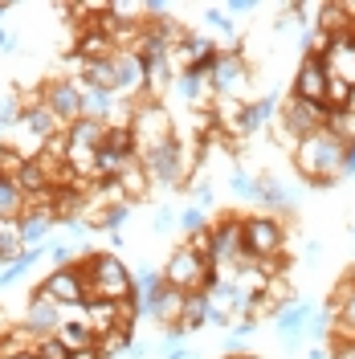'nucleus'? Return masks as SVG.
<instances>
[{
	"instance_id": "1",
	"label": "nucleus",
	"mask_w": 355,
	"mask_h": 359,
	"mask_svg": "<svg viewBox=\"0 0 355 359\" xmlns=\"http://www.w3.org/2000/svg\"><path fill=\"white\" fill-rule=\"evenodd\" d=\"M343 139L335 131H314L307 135L294 151H290V159H294V172L307 180L311 188H331V184H339L343 180Z\"/></svg>"
},
{
	"instance_id": "2",
	"label": "nucleus",
	"mask_w": 355,
	"mask_h": 359,
	"mask_svg": "<svg viewBox=\"0 0 355 359\" xmlns=\"http://www.w3.org/2000/svg\"><path fill=\"white\" fill-rule=\"evenodd\" d=\"M131 139H135V156L139 163L152 159L156 151H163L172 139H176V118L168 114V107L159 98H139L135 102V118H131Z\"/></svg>"
},
{
	"instance_id": "3",
	"label": "nucleus",
	"mask_w": 355,
	"mask_h": 359,
	"mask_svg": "<svg viewBox=\"0 0 355 359\" xmlns=\"http://www.w3.org/2000/svg\"><path fill=\"white\" fill-rule=\"evenodd\" d=\"M90 278L94 298H111V302H135V273L119 253H82L78 257Z\"/></svg>"
},
{
	"instance_id": "4",
	"label": "nucleus",
	"mask_w": 355,
	"mask_h": 359,
	"mask_svg": "<svg viewBox=\"0 0 355 359\" xmlns=\"http://www.w3.org/2000/svg\"><path fill=\"white\" fill-rule=\"evenodd\" d=\"M327 107H319V102H302V98H294L290 94L286 102L278 107V118H274V131H278V143H286L290 151L307 139V135L323 131L327 127Z\"/></svg>"
},
{
	"instance_id": "5",
	"label": "nucleus",
	"mask_w": 355,
	"mask_h": 359,
	"mask_svg": "<svg viewBox=\"0 0 355 359\" xmlns=\"http://www.w3.org/2000/svg\"><path fill=\"white\" fill-rule=\"evenodd\" d=\"M241 233H245V257H249V262L286 257V229H282L278 217H269V212L241 217Z\"/></svg>"
},
{
	"instance_id": "6",
	"label": "nucleus",
	"mask_w": 355,
	"mask_h": 359,
	"mask_svg": "<svg viewBox=\"0 0 355 359\" xmlns=\"http://www.w3.org/2000/svg\"><path fill=\"white\" fill-rule=\"evenodd\" d=\"M213 273L217 269L208 266L204 257H196L188 245H176L168 253V262H163V282L180 294H200L208 290V282H213Z\"/></svg>"
},
{
	"instance_id": "7",
	"label": "nucleus",
	"mask_w": 355,
	"mask_h": 359,
	"mask_svg": "<svg viewBox=\"0 0 355 359\" xmlns=\"http://www.w3.org/2000/svg\"><path fill=\"white\" fill-rule=\"evenodd\" d=\"M249 57H245L241 45H233V49H225L221 45V57H217V66L208 74V86L217 98H241L249 102Z\"/></svg>"
},
{
	"instance_id": "8",
	"label": "nucleus",
	"mask_w": 355,
	"mask_h": 359,
	"mask_svg": "<svg viewBox=\"0 0 355 359\" xmlns=\"http://www.w3.org/2000/svg\"><path fill=\"white\" fill-rule=\"evenodd\" d=\"M41 294H49L58 306H66V311H74V306H86L90 298V278H86V269H82V262H74V266H58V269H49L41 278V286H37Z\"/></svg>"
},
{
	"instance_id": "9",
	"label": "nucleus",
	"mask_w": 355,
	"mask_h": 359,
	"mask_svg": "<svg viewBox=\"0 0 355 359\" xmlns=\"http://www.w3.org/2000/svg\"><path fill=\"white\" fill-rule=\"evenodd\" d=\"M41 102L58 114L62 127H74L82 118V78H49L41 86Z\"/></svg>"
},
{
	"instance_id": "10",
	"label": "nucleus",
	"mask_w": 355,
	"mask_h": 359,
	"mask_svg": "<svg viewBox=\"0 0 355 359\" xmlns=\"http://www.w3.org/2000/svg\"><path fill=\"white\" fill-rule=\"evenodd\" d=\"M208 229H213V269H225V266H237V262H245L241 217L221 212V217L208 224Z\"/></svg>"
},
{
	"instance_id": "11",
	"label": "nucleus",
	"mask_w": 355,
	"mask_h": 359,
	"mask_svg": "<svg viewBox=\"0 0 355 359\" xmlns=\"http://www.w3.org/2000/svg\"><path fill=\"white\" fill-rule=\"evenodd\" d=\"M314 311H319L314 302L294 298V302H286L282 311L274 314V331H278V339H282L286 351H302V347H307V323H311Z\"/></svg>"
},
{
	"instance_id": "12",
	"label": "nucleus",
	"mask_w": 355,
	"mask_h": 359,
	"mask_svg": "<svg viewBox=\"0 0 355 359\" xmlns=\"http://www.w3.org/2000/svg\"><path fill=\"white\" fill-rule=\"evenodd\" d=\"M21 323L37 339H41V335H58V331H62V323H66V306H58L49 294L33 290V294H29V302H25V318H21Z\"/></svg>"
},
{
	"instance_id": "13",
	"label": "nucleus",
	"mask_w": 355,
	"mask_h": 359,
	"mask_svg": "<svg viewBox=\"0 0 355 359\" xmlns=\"http://www.w3.org/2000/svg\"><path fill=\"white\" fill-rule=\"evenodd\" d=\"M323 66H327V78H339L355 90V33H339L319 49Z\"/></svg>"
},
{
	"instance_id": "14",
	"label": "nucleus",
	"mask_w": 355,
	"mask_h": 359,
	"mask_svg": "<svg viewBox=\"0 0 355 359\" xmlns=\"http://www.w3.org/2000/svg\"><path fill=\"white\" fill-rule=\"evenodd\" d=\"M290 94L302 98V102H319V107H323V98H327V66H323L319 53H307V57L298 62V74H294V82H290Z\"/></svg>"
},
{
	"instance_id": "15",
	"label": "nucleus",
	"mask_w": 355,
	"mask_h": 359,
	"mask_svg": "<svg viewBox=\"0 0 355 359\" xmlns=\"http://www.w3.org/2000/svg\"><path fill=\"white\" fill-rule=\"evenodd\" d=\"M172 94H176L188 111H208L213 98H217L213 86H208V74H200V69H180L176 82H172Z\"/></svg>"
},
{
	"instance_id": "16",
	"label": "nucleus",
	"mask_w": 355,
	"mask_h": 359,
	"mask_svg": "<svg viewBox=\"0 0 355 359\" xmlns=\"http://www.w3.org/2000/svg\"><path fill=\"white\" fill-rule=\"evenodd\" d=\"M257 208H266V212L298 208V192L290 188L286 180H278L274 172H266V176H257Z\"/></svg>"
},
{
	"instance_id": "17",
	"label": "nucleus",
	"mask_w": 355,
	"mask_h": 359,
	"mask_svg": "<svg viewBox=\"0 0 355 359\" xmlns=\"http://www.w3.org/2000/svg\"><path fill=\"white\" fill-rule=\"evenodd\" d=\"M163 290H168L163 269H156V266H139L135 269V306H139V318L152 314V306H156V298Z\"/></svg>"
},
{
	"instance_id": "18",
	"label": "nucleus",
	"mask_w": 355,
	"mask_h": 359,
	"mask_svg": "<svg viewBox=\"0 0 355 359\" xmlns=\"http://www.w3.org/2000/svg\"><path fill=\"white\" fill-rule=\"evenodd\" d=\"M74 53H78L82 62H102V57H114V53H119V45H114V37L102 33L98 25H86V29L78 33V41H74Z\"/></svg>"
},
{
	"instance_id": "19",
	"label": "nucleus",
	"mask_w": 355,
	"mask_h": 359,
	"mask_svg": "<svg viewBox=\"0 0 355 359\" xmlns=\"http://www.w3.org/2000/svg\"><path fill=\"white\" fill-rule=\"evenodd\" d=\"M274 118H278V94H257V98L245 102L241 127L245 135H262L266 127H274Z\"/></svg>"
},
{
	"instance_id": "20",
	"label": "nucleus",
	"mask_w": 355,
	"mask_h": 359,
	"mask_svg": "<svg viewBox=\"0 0 355 359\" xmlns=\"http://www.w3.org/2000/svg\"><path fill=\"white\" fill-rule=\"evenodd\" d=\"M184 298H188V294H180V290H172V286H168V290L156 298V306H152V314H147V318H156L159 331H172V327H180V318H184Z\"/></svg>"
},
{
	"instance_id": "21",
	"label": "nucleus",
	"mask_w": 355,
	"mask_h": 359,
	"mask_svg": "<svg viewBox=\"0 0 355 359\" xmlns=\"http://www.w3.org/2000/svg\"><path fill=\"white\" fill-rule=\"evenodd\" d=\"M114 184H119V188H123V196H127V201H147V196H152V188H156V184H152V176H147V168H143V163H139V159H135V163H127V168H123V176L114 180Z\"/></svg>"
},
{
	"instance_id": "22",
	"label": "nucleus",
	"mask_w": 355,
	"mask_h": 359,
	"mask_svg": "<svg viewBox=\"0 0 355 359\" xmlns=\"http://www.w3.org/2000/svg\"><path fill=\"white\" fill-rule=\"evenodd\" d=\"M114 102H119V94L82 82V118H98V123H107L111 111H114Z\"/></svg>"
},
{
	"instance_id": "23",
	"label": "nucleus",
	"mask_w": 355,
	"mask_h": 359,
	"mask_svg": "<svg viewBox=\"0 0 355 359\" xmlns=\"http://www.w3.org/2000/svg\"><path fill=\"white\" fill-rule=\"evenodd\" d=\"M53 233H58V221H53V212H25V217H21L25 249H29V245H45Z\"/></svg>"
},
{
	"instance_id": "24",
	"label": "nucleus",
	"mask_w": 355,
	"mask_h": 359,
	"mask_svg": "<svg viewBox=\"0 0 355 359\" xmlns=\"http://www.w3.org/2000/svg\"><path fill=\"white\" fill-rule=\"evenodd\" d=\"M208 311H213V302H208V294H188L184 298V318H180V335H192V331H200V327H208Z\"/></svg>"
},
{
	"instance_id": "25",
	"label": "nucleus",
	"mask_w": 355,
	"mask_h": 359,
	"mask_svg": "<svg viewBox=\"0 0 355 359\" xmlns=\"http://www.w3.org/2000/svg\"><path fill=\"white\" fill-rule=\"evenodd\" d=\"M58 339L66 343L69 351H94V347H98V335L86 327V318H82V314H78V318H66V323H62V331H58Z\"/></svg>"
},
{
	"instance_id": "26",
	"label": "nucleus",
	"mask_w": 355,
	"mask_h": 359,
	"mask_svg": "<svg viewBox=\"0 0 355 359\" xmlns=\"http://www.w3.org/2000/svg\"><path fill=\"white\" fill-rule=\"evenodd\" d=\"M33 347H37V335L17 323V327H8V331H0V359L8 355H33Z\"/></svg>"
},
{
	"instance_id": "27",
	"label": "nucleus",
	"mask_w": 355,
	"mask_h": 359,
	"mask_svg": "<svg viewBox=\"0 0 355 359\" xmlns=\"http://www.w3.org/2000/svg\"><path fill=\"white\" fill-rule=\"evenodd\" d=\"M25 217V192L17 180L0 176V221H21Z\"/></svg>"
},
{
	"instance_id": "28",
	"label": "nucleus",
	"mask_w": 355,
	"mask_h": 359,
	"mask_svg": "<svg viewBox=\"0 0 355 359\" xmlns=\"http://www.w3.org/2000/svg\"><path fill=\"white\" fill-rule=\"evenodd\" d=\"M204 25H208L217 37H225V49H233V45H237V25H233V17H229V8H225V4L204 8Z\"/></svg>"
},
{
	"instance_id": "29",
	"label": "nucleus",
	"mask_w": 355,
	"mask_h": 359,
	"mask_svg": "<svg viewBox=\"0 0 355 359\" xmlns=\"http://www.w3.org/2000/svg\"><path fill=\"white\" fill-rule=\"evenodd\" d=\"M180 229H184V233H188V237H192V233H200V229H208V208H200V204H184V208H180Z\"/></svg>"
},
{
	"instance_id": "30",
	"label": "nucleus",
	"mask_w": 355,
	"mask_h": 359,
	"mask_svg": "<svg viewBox=\"0 0 355 359\" xmlns=\"http://www.w3.org/2000/svg\"><path fill=\"white\" fill-rule=\"evenodd\" d=\"M262 294H266V298L274 302V306H278V311H282L286 302H294V298H298V294H294V286H290V278H286V273H278V278H269V286H266Z\"/></svg>"
},
{
	"instance_id": "31",
	"label": "nucleus",
	"mask_w": 355,
	"mask_h": 359,
	"mask_svg": "<svg viewBox=\"0 0 355 359\" xmlns=\"http://www.w3.org/2000/svg\"><path fill=\"white\" fill-rule=\"evenodd\" d=\"M229 188H233L237 196H245V201L257 204V176H249L245 168H233V172H229Z\"/></svg>"
},
{
	"instance_id": "32",
	"label": "nucleus",
	"mask_w": 355,
	"mask_h": 359,
	"mask_svg": "<svg viewBox=\"0 0 355 359\" xmlns=\"http://www.w3.org/2000/svg\"><path fill=\"white\" fill-rule=\"evenodd\" d=\"M33 355H37V359H69L74 351H69L58 335H41V339H37V347H33Z\"/></svg>"
},
{
	"instance_id": "33",
	"label": "nucleus",
	"mask_w": 355,
	"mask_h": 359,
	"mask_svg": "<svg viewBox=\"0 0 355 359\" xmlns=\"http://www.w3.org/2000/svg\"><path fill=\"white\" fill-rule=\"evenodd\" d=\"M135 335H123V331H111V335L98 339V355L102 359H114V355H127V343H131Z\"/></svg>"
},
{
	"instance_id": "34",
	"label": "nucleus",
	"mask_w": 355,
	"mask_h": 359,
	"mask_svg": "<svg viewBox=\"0 0 355 359\" xmlns=\"http://www.w3.org/2000/svg\"><path fill=\"white\" fill-rule=\"evenodd\" d=\"M188 201L192 204H200V208H213V184H208V176L200 172V176H192V184H188Z\"/></svg>"
},
{
	"instance_id": "35",
	"label": "nucleus",
	"mask_w": 355,
	"mask_h": 359,
	"mask_svg": "<svg viewBox=\"0 0 355 359\" xmlns=\"http://www.w3.org/2000/svg\"><path fill=\"white\" fill-rule=\"evenodd\" d=\"M184 245L192 249L196 257H204V262L213 266V229H200V233H192V237H188Z\"/></svg>"
},
{
	"instance_id": "36",
	"label": "nucleus",
	"mask_w": 355,
	"mask_h": 359,
	"mask_svg": "<svg viewBox=\"0 0 355 359\" xmlns=\"http://www.w3.org/2000/svg\"><path fill=\"white\" fill-rule=\"evenodd\" d=\"M176 224H180V212L172 208V204H159L156 217H152V229H156V233H172Z\"/></svg>"
},
{
	"instance_id": "37",
	"label": "nucleus",
	"mask_w": 355,
	"mask_h": 359,
	"mask_svg": "<svg viewBox=\"0 0 355 359\" xmlns=\"http://www.w3.org/2000/svg\"><path fill=\"white\" fill-rule=\"evenodd\" d=\"M225 8H229V17H245V13H257V0H229Z\"/></svg>"
},
{
	"instance_id": "38",
	"label": "nucleus",
	"mask_w": 355,
	"mask_h": 359,
	"mask_svg": "<svg viewBox=\"0 0 355 359\" xmlns=\"http://www.w3.org/2000/svg\"><path fill=\"white\" fill-rule=\"evenodd\" d=\"M331 359H355V339H347V343H331Z\"/></svg>"
},
{
	"instance_id": "39",
	"label": "nucleus",
	"mask_w": 355,
	"mask_h": 359,
	"mask_svg": "<svg viewBox=\"0 0 355 359\" xmlns=\"http://www.w3.org/2000/svg\"><path fill=\"white\" fill-rule=\"evenodd\" d=\"M147 355H152V347H147L143 339H131V343H127V359H147Z\"/></svg>"
},
{
	"instance_id": "40",
	"label": "nucleus",
	"mask_w": 355,
	"mask_h": 359,
	"mask_svg": "<svg viewBox=\"0 0 355 359\" xmlns=\"http://www.w3.org/2000/svg\"><path fill=\"white\" fill-rule=\"evenodd\" d=\"M343 176H355V139L343 147Z\"/></svg>"
},
{
	"instance_id": "41",
	"label": "nucleus",
	"mask_w": 355,
	"mask_h": 359,
	"mask_svg": "<svg viewBox=\"0 0 355 359\" xmlns=\"http://www.w3.org/2000/svg\"><path fill=\"white\" fill-rule=\"evenodd\" d=\"M159 359H200L192 347H176V351H168V355H159Z\"/></svg>"
},
{
	"instance_id": "42",
	"label": "nucleus",
	"mask_w": 355,
	"mask_h": 359,
	"mask_svg": "<svg viewBox=\"0 0 355 359\" xmlns=\"http://www.w3.org/2000/svg\"><path fill=\"white\" fill-rule=\"evenodd\" d=\"M307 359H331V347H311V351H307Z\"/></svg>"
},
{
	"instance_id": "43",
	"label": "nucleus",
	"mask_w": 355,
	"mask_h": 359,
	"mask_svg": "<svg viewBox=\"0 0 355 359\" xmlns=\"http://www.w3.org/2000/svg\"><path fill=\"white\" fill-rule=\"evenodd\" d=\"M69 359H102V355H98V347H94V351H74Z\"/></svg>"
},
{
	"instance_id": "44",
	"label": "nucleus",
	"mask_w": 355,
	"mask_h": 359,
	"mask_svg": "<svg viewBox=\"0 0 355 359\" xmlns=\"http://www.w3.org/2000/svg\"><path fill=\"white\" fill-rule=\"evenodd\" d=\"M8 8H13V4H8V0H0V29H4V17H8Z\"/></svg>"
},
{
	"instance_id": "45",
	"label": "nucleus",
	"mask_w": 355,
	"mask_h": 359,
	"mask_svg": "<svg viewBox=\"0 0 355 359\" xmlns=\"http://www.w3.org/2000/svg\"><path fill=\"white\" fill-rule=\"evenodd\" d=\"M8 127H13V123H8V118H4V114H0V135L8 131Z\"/></svg>"
},
{
	"instance_id": "46",
	"label": "nucleus",
	"mask_w": 355,
	"mask_h": 359,
	"mask_svg": "<svg viewBox=\"0 0 355 359\" xmlns=\"http://www.w3.org/2000/svg\"><path fill=\"white\" fill-rule=\"evenodd\" d=\"M347 114H355V90H351V102H347Z\"/></svg>"
},
{
	"instance_id": "47",
	"label": "nucleus",
	"mask_w": 355,
	"mask_h": 359,
	"mask_svg": "<svg viewBox=\"0 0 355 359\" xmlns=\"http://www.w3.org/2000/svg\"><path fill=\"white\" fill-rule=\"evenodd\" d=\"M229 359H262V355H229Z\"/></svg>"
},
{
	"instance_id": "48",
	"label": "nucleus",
	"mask_w": 355,
	"mask_h": 359,
	"mask_svg": "<svg viewBox=\"0 0 355 359\" xmlns=\"http://www.w3.org/2000/svg\"><path fill=\"white\" fill-rule=\"evenodd\" d=\"M351 233H355V224H351Z\"/></svg>"
}]
</instances>
